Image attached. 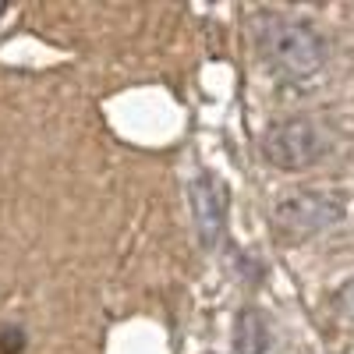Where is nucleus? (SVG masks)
I'll return each instance as SVG.
<instances>
[{
  "label": "nucleus",
  "mask_w": 354,
  "mask_h": 354,
  "mask_svg": "<svg viewBox=\"0 0 354 354\" xmlns=\"http://www.w3.org/2000/svg\"><path fill=\"white\" fill-rule=\"evenodd\" d=\"M252 36L262 53V61L270 64L280 78L301 82L322 71L326 64V39L301 18H287L262 11L252 21Z\"/></svg>",
  "instance_id": "1"
},
{
  "label": "nucleus",
  "mask_w": 354,
  "mask_h": 354,
  "mask_svg": "<svg viewBox=\"0 0 354 354\" xmlns=\"http://www.w3.org/2000/svg\"><path fill=\"white\" fill-rule=\"evenodd\" d=\"M347 216V205L337 192H319V188H301V192H287L273 202V227L280 238L287 241H305L315 234L337 227Z\"/></svg>",
  "instance_id": "2"
},
{
  "label": "nucleus",
  "mask_w": 354,
  "mask_h": 354,
  "mask_svg": "<svg viewBox=\"0 0 354 354\" xmlns=\"http://www.w3.org/2000/svg\"><path fill=\"white\" fill-rule=\"evenodd\" d=\"M262 156L270 160L277 170H308L315 167L330 149V138L315 121L308 117H287L262 131Z\"/></svg>",
  "instance_id": "3"
},
{
  "label": "nucleus",
  "mask_w": 354,
  "mask_h": 354,
  "mask_svg": "<svg viewBox=\"0 0 354 354\" xmlns=\"http://www.w3.org/2000/svg\"><path fill=\"white\" fill-rule=\"evenodd\" d=\"M188 205H192V223L198 234V245L216 248L227 230V205H230L227 185L213 170H198L188 185Z\"/></svg>",
  "instance_id": "4"
},
{
  "label": "nucleus",
  "mask_w": 354,
  "mask_h": 354,
  "mask_svg": "<svg viewBox=\"0 0 354 354\" xmlns=\"http://www.w3.org/2000/svg\"><path fill=\"white\" fill-rule=\"evenodd\" d=\"M270 347V326L259 308H241L234 319V351L238 354H266Z\"/></svg>",
  "instance_id": "5"
},
{
  "label": "nucleus",
  "mask_w": 354,
  "mask_h": 354,
  "mask_svg": "<svg viewBox=\"0 0 354 354\" xmlns=\"http://www.w3.org/2000/svg\"><path fill=\"white\" fill-rule=\"evenodd\" d=\"M333 305H337V312H340V315L354 319V277H347V280L337 287V294H333Z\"/></svg>",
  "instance_id": "6"
},
{
  "label": "nucleus",
  "mask_w": 354,
  "mask_h": 354,
  "mask_svg": "<svg viewBox=\"0 0 354 354\" xmlns=\"http://www.w3.org/2000/svg\"><path fill=\"white\" fill-rule=\"evenodd\" d=\"M21 347H25L21 326H0V354H18Z\"/></svg>",
  "instance_id": "7"
}]
</instances>
